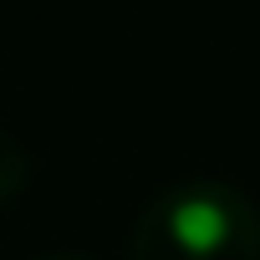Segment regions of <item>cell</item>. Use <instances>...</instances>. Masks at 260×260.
I'll use <instances>...</instances> for the list:
<instances>
[{
	"label": "cell",
	"mask_w": 260,
	"mask_h": 260,
	"mask_svg": "<svg viewBox=\"0 0 260 260\" xmlns=\"http://www.w3.org/2000/svg\"><path fill=\"white\" fill-rule=\"evenodd\" d=\"M127 260H260V214L235 184H174L133 219Z\"/></svg>",
	"instance_id": "1"
},
{
	"label": "cell",
	"mask_w": 260,
	"mask_h": 260,
	"mask_svg": "<svg viewBox=\"0 0 260 260\" xmlns=\"http://www.w3.org/2000/svg\"><path fill=\"white\" fill-rule=\"evenodd\" d=\"M26 184H31V158H26V148H21L11 133H0V204L16 199Z\"/></svg>",
	"instance_id": "2"
},
{
	"label": "cell",
	"mask_w": 260,
	"mask_h": 260,
	"mask_svg": "<svg viewBox=\"0 0 260 260\" xmlns=\"http://www.w3.org/2000/svg\"><path fill=\"white\" fill-rule=\"evenodd\" d=\"M41 260H87V255H41Z\"/></svg>",
	"instance_id": "3"
}]
</instances>
